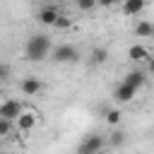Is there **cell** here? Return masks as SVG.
<instances>
[{
    "label": "cell",
    "mask_w": 154,
    "mask_h": 154,
    "mask_svg": "<svg viewBox=\"0 0 154 154\" xmlns=\"http://www.w3.org/2000/svg\"><path fill=\"white\" fill-rule=\"evenodd\" d=\"M147 70H149V75H154V58H149V65H147Z\"/></svg>",
    "instance_id": "obj_21"
},
{
    "label": "cell",
    "mask_w": 154,
    "mask_h": 154,
    "mask_svg": "<svg viewBox=\"0 0 154 154\" xmlns=\"http://www.w3.org/2000/svg\"><path fill=\"white\" fill-rule=\"evenodd\" d=\"M10 77V65L7 63H0V82H5Z\"/></svg>",
    "instance_id": "obj_19"
},
{
    "label": "cell",
    "mask_w": 154,
    "mask_h": 154,
    "mask_svg": "<svg viewBox=\"0 0 154 154\" xmlns=\"http://www.w3.org/2000/svg\"><path fill=\"white\" fill-rule=\"evenodd\" d=\"M144 0H125L123 2V14H128V17H135V14H140L142 10H144Z\"/></svg>",
    "instance_id": "obj_9"
},
{
    "label": "cell",
    "mask_w": 154,
    "mask_h": 154,
    "mask_svg": "<svg viewBox=\"0 0 154 154\" xmlns=\"http://www.w3.org/2000/svg\"><path fill=\"white\" fill-rule=\"evenodd\" d=\"M19 89H22L26 96H34V94H38V91L43 89V82H41L38 77H24V79L19 82Z\"/></svg>",
    "instance_id": "obj_7"
},
{
    "label": "cell",
    "mask_w": 154,
    "mask_h": 154,
    "mask_svg": "<svg viewBox=\"0 0 154 154\" xmlns=\"http://www.w3.org/2000/svg\"><path fill=\"white\" fill-rule=\"evenodd\" d=\"M120 116H123V113H120L118 108H111V111L106 113V123H108V125H118V123H120Z\"/></svg>",
    "instance_id": "obj_15"
},
{
    "label": "cell",
    "mask_w": 154,
    "mask_h": 154,
    "mask_svg": "<svg viewBox=\"0 0 154 154\" xmlns=\"http://www.w3.org/2000/svg\"><path fill=\"white\" fill-rule=\"evenodd\" d=\"M123 142H125V135L116 130V132L111 135V144H113V147H123Z\"/></svg>",
    "instance_id": "obj_18"
},
{
    "label": "cell",
    "mask_w": 154,
    "mask_h": 154,
    "mask_svg": "<svg viewBox=\"0 0 154 154\" xmlns=\"http://www.w3.org/2000/svg\"><path fill=\"white\" fill-rule=\"evenodd\" d=\"M75 5H77V10H82V12H89V10H94L99 2H96V0H75Z\"/></svg>",
    "instance_id": "obj_16"
},
{
    "label": "cell",
    "mask_w": 154,
    "mask_h": 154,
    "mask_svg": "<svg viewBox=\"0 0 154 154\" xmlns=\"http://www.w3.org/2000/svg\"><path fill=\"white\" fill-rule=\"evenodd\" d=\"M12 123H14V120H10V118H2V116H0V137H7V135L12 132V128H14Z\"/></svg>",
    "instance_id": "obj_14"
},
{
    "label": "cell",
    "mask_w": 154,
    "mask_h": 154,
    "mask_svg": "<svg viewBox=\"0 0 154 154\" xmlns=\"http://www.w3.org/2000/svg\"><path fill=\"white\" fill-rule=\"evenodd\" d=\"M14 123H17V128H19L22 132H31V130L36 128V123H38V116H36L34 111H22Z\"/></svg>",
    "instance_id": "obj_3"
},
{
    "label": "cell",
    "mask_w": 154,
    "mask_h": 154,
    "mask_svg": "<svg viewBox=\"0 0 154 154\" xmlns=\"http://www.w3.org/2000/svg\"><path fill=\"white\" fill-rule=\"evenodd\" d=\"M128 58H130V60H135V63H142V60H149V51H147L144 46L135 43V46H130V51H128Z\"/></svg>",
    "instance_id": "obj_10"
},
{
    "label": "cell",
    "mask_w": 154,
    "mask_h": 154,
    "mask_svg": "<svg viewBox=\"0 0 154 154\" xmlns=\"http://www.w3.org/2000/svg\"><path fill=\"white\" fill-rule=\"evenodd\" d=\"M58 10L55 7H43V10H38V22L41 24H46V26H53L55 24V19H58Z\"/></svg>",
    "instance_id": "obj_8"
},
{
    "label": "cell",
    "mask_w": 154,
    "mask_h": 154,
    "mask_svg": "<svg viewBox=\"0 0 154 154\" xmlns=\"http://www.w3.org/2000/svg\"><path fill=\"white\" fill-rule=\"evenodd\" d=\"M135 36H140V38H149V36H154V24L147 22V19L137 22V24H135Z\"/></svg>",
    "instance_id": "obj_11"
},
{
    "label": "cell",
    "mask_w": 154,
    "mask_h": 154,
    "mask_svg": "<svg viewBox=\"0 0 154 154\" xmlns=\"http://www.w3.org/2000/svg\"><path fill=\"white\" fill-rule=\"evenodd\" d=\"M123 82H128L130 87L140 89V87L144 84V72H142V70H132V72H128V75H125V79H123Z\"/></svg>",
    "instance_id": "obj_12"
},
{
    "label": "cell",
    "mask_w": 154,
    "mask_h": 154,
    "mask_svg": "<svg viewBox=\"0 0 154 154\" xmlns=\"http://www.w3.org/2000/svg\"><path fill=\"white\" fill-rule=\"evenodd\" d=\"M108 60V51L106 48H94L91 51V65H103Z\"/></svg>",
    "instance_id": "obj_13"
},
{
    "label": "cell",
    "mask_w": 154,
    "mask_h": 154,
    "mask_svg": "<svg viewBox=\"0 0 154 154\" xmlns=\"http://www.w3.org/2000/svg\"><path fill=\"white\" fill-rule=\"evenodd\" d=\"M96 2H99L101 7H113V5L118 2V0H96Z\"/></svg>",
    "instance_id": "obj_20"
},
{
    "label": "cell",
    "mask_w": 154,
    "mask_h": 154,
    "mask_svg": "<svg viewBox=\"0 0 154 154\" xmlns=\"http://www.w3.org/2000/svg\"><path fill=\"white\" fill-rule=\"evenodd\" d=\"M135 94H137V89H135V87H130L128 82H120V84L113 89V96H116V101H118V103H130V101L135 99Z\"/></svg>",
    "instance_id": "obj_5"
},
{
    "label": "cell",
    "mask_w": 154,
    "mask_h": 154,
    "mask_svg": "<svg viewBox=\"0 0 154 154\" xmlns=\"http://www.w3.org/2000/svg\"><path fill=\"white\" fill-rule=\"evenodd\" d=\"M77 58H79V53H77V48L70 46V43H63V46H58V48L53 51V60H55V63H75Z\"/></svg>",
    "instance_id": "obj_2"
},
{
    "label": "cell",
    "mask_w": 154,
    "mask_h": 154,
    "mask_svg": "<svg viewBox=\"0 0 154 154\" xmlns=\"http://www.w3.org/2000/svg\"><path fill=\"white\" fill-rule=\"evenodd\" d=\"M53 26H58V29H70V26H72V19L65 17V14H58V19H55Z\"/></svg>",
    "instance_id": "obj_17"
},
{
    "label": "cell",
    "mask_w": 154,
    "mask_h": 154,
    "mask_svg": "<svg viewBox=\"0 0 154 154\" xmlns=\"http://www.w3.org/2000/svg\"><path fill=\"white\" fill-rule=\"evenodd\" d=\"M103 137L101 135H89L82 144H79V154H94V152H99V149H103Z\"/></svg>",
    "instance_id": "obj_6"
},
{
    "label": "cell",
    "mask_w": 154,
    "mask_h": 154,
    "mask_svg": "<svg viewBox=\"0 0 154 154\" xmlns=\"http://www.w3.org/2000/svg\"><path fill=\"white\" fill-rule=\"evenodd\" d=\"M48 51H51V38H48L46 34H34V36L26 41L24 55H26V60L38 63V60H43V58L48 55Z\"/></svg>",
    "instance_id": "obj_1"
},
{
    "label": "cell",
    "mask_w": 154,
    "mask_h": 154,
    "mask_svg": "<svg viewBox=\"0 0 154 154\" xmlns=\"http://www.w3.org/2000/svg\"><path fill=\"white\" fill-rule=\"evenodd\" d=\"M24 111V106L17 101V99H7L0 103V116L2 118H10V120H17V116Z\"/></svg>",
    "instance_id": "obj_4"
}]
</instances>
